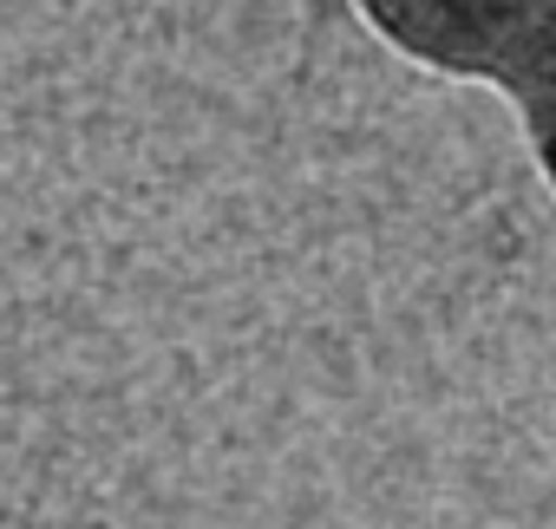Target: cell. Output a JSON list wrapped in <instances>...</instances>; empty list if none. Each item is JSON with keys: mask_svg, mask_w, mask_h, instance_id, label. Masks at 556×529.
Returning a JSON list of instances; mask_svg holds the SVG:
<instances>
[{"mask_svg": "<svg viewBox=\"0 0 556 529\" xmlns=\"http://www.w3.org/2000/svg\"><path fill=\"white\" fill-rule=\"evenodd\" d=\"M419 66L452 79H504L556 21V0H354Z\"/></svg>", "mask_w": 556, "mask_h": 529, "instance_id": "6da1fadb", "label": "cell"}, {"mask_svg": "<svg viewBox=\"0 0 556 529\" xmlns=\"http://www.w3.org/2000/svg\"><path fill=\"white\" fill-rule=\"evenodd\" d=\"M497 86L517 99V118L530 131V151H536V164H543V177L556 190V21L523 47V60Z\"/></svg>", "mask_w": 556, "mask_h": 529, "instance_id": "7a4b0ae2", "label": "cell"}]
</instances>
